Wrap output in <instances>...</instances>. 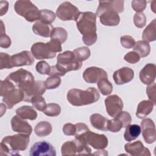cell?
I'll return each instance as SVG.
<instances>
[{
	"instance_id": "obj_1",
	"label": "cell",
	"mask_w": 156,
	"mask_h": 156,
	"mask_svg": "<svg viewBox=\"0 0 156 156\" xmlns=\"http://www.w3.org/2000/svg\"><path fill=\"white\" fill-rule=\"evenodd\" d=\"M96 17L91 12H80L75 20L77 27L82 35V41L87 46L94 44L98 39Z\"/></svg>"
},
{
	"instance_id": "obj_2",
	"label": "cell",
	"mask_w": 156,
	"mask_h": 156,
	"mask_svg": "<svg viewBox=\"0 0 156 156\" xmlns=\"http://www.w3.org/2000/svg\"><path fill=\"white\" fill-rule=\"evenodd\" d=\"M82 65V62L76 60L73 52L66 51L58 55L57 64L51 66L49 76H63L68 71L79 69Z\"/></svg>"
},
{
	"instance_id": "obj_3",
	"label": "cell",
	"mask_w": 156,
	"mask_h": 156,
	"mask_svg": "<svg viewBox=\"0 0 156 156\" xmlns=\"http://www.w3.org/2000/svg\"><path fill=\"white\" fill-rule=\"evenodd\" d=\"M29 140V135L20 133L4 137L1 143V155H19L18 151L27 149Z\"/></svg>"
},
{
	"instance_id": "obj_4",
	"label": "cell",
	"mask_w": 156,
	"mask_h": 156,
	"mask_svg": "<svg viewBox=\"0 0 156 156\" xmlns=\"http://www.w3.org/2000/svg\"><path fill=\"white\" fill-rule=\"evenodd\" d=\"M100 94L97 89L90 87L85 90L77 88L69 90L66 94L68 101L74 106H83L97 102Z\"/></svg>"
},
{
	"instance_id": "obj_5",
	"label": "cell",
	"mask_w": 156,
	"mask_h": 156,
	"mask_svg": "<svg viewBox=\"0 0 156 156\" xmlns=\"http://www.w3.org/2000/svg\"><path fill=\"white\" fill-rule=\"evenodd\" d=\"M30 51L32 55L37 60L52 58L55 57L57 52L62 51V43L55 39H51L46 43L37 42L33 44Z\"/></svg>"
},
{
	"instance_id": "obj_6",
	"label": "cell",
	"mask_w": 156,
	"mask_h": 156,
	"mask_svg": "<svg viewBox=\"0 0 156 156\" xmlns=\"http://www.w3.org/2000/svg\"><path fill=\"white\" fill-rule=\"evenodd\" d=\"M12 81L18 88L23 93L30 88L35 83V79L32 74L23 68L11 73L7 77Z\"/></svg>"
},
{
	"instance_id": "obj_7",
	"label": "cell",
	"mask_w": 156,
	"mask_h": 156,
	"mask_svg": "<svg viewBox=\"0 0 156 156\" xmlns=\"http://www.w3.org/2000/svg\"><path fill=\"white\" fill-rule=\"evenodd\" d=\"M14 9L17 14L24 17L29 22L39 20L40 10L30 1L19 0L14 4Z\"/></svg>"
},
{
	"instance_id": "obj_8",
	"label": "cell",
	"mask_w": 156,
	"mask_h": 156,
	"mask_svg": "<svg viewBox=\"0 0 156 156\" xmlns=\"http://www.w3.org/2000/svg\"><path fill=\"white\" fill-rule=\"evenodd\" d=\"M75 138L80 142L88 146H91L93 148L98 150L105 149L107 147L108 143V138L105 135L92 132L90 129L78 136L75 137Z\"/></svg>"
},
{
	"instance_id": "obj_9",
	"label": "cell",
	"mask_w": 156,
	"mask_h": 156,
	"mask_svg": "<svg viewBox=\"0 0 156 156\" xmlns=\"http://www.w3.org/2000/svg\"><path fill=\"white\" fill-rule=\"evenodd\" d=\"M91 149L88 145L80 142L77 139L64 143L61 147L62 155H76L88 154L91 155Z\"/></svg>"
},
{
	"instance_id": "obj_10",
	"label": "cell",
	"mask_w": 156,
	"mask_h": 156,
	"mask_svg": "<svg viewBox=\"0 0 156 156\" xmlns=\"http://www.w3.org/2000/svg\"><path fill=\"white\" fill-rule=\"evenodd\" d=\"M80 11L78 8L71 2L66 1L62 3L56 10L55 15L62 21L76 20Z\"/></svg>"
},
{
	"instance_id": "obj_11",
	"label": "cell",
	"mask_w": 156,
	"mask_h": 156,
	"mask_svg": "<svg viewBox=\"0 0 156 156\" xmlns=\"http://www.w3.org/2000/svg\"><path fill=\"white\" fill-rule=\"evenodd\" d=\"M30 156H55L56 151L51 144L47 141L34 143L30 149Z\"/></svg>"
},
{
	"instance_id": "obj_12",
	"label": "cell",
	"mask_w": 156,
	"mask_h": 156,
	"mask_svg": "<svg viewBox=\"0 0 156 156\" xmlns=\"http://www.w3.org/2000/svg\"><path fill=\"white\" fill-rule=\"evenodd\" d=\"M106 111L111 117H116L122 111L123 102L116 94L110 95L105 99Z\"/></svg>"
},
{
	"instance_id": "obj_13",
	"label": "cell",
	"mask_w": 156,
	"mask_h": 156,
	"mask_svg": "<svg viewBox=\"0 0 156 156\" xmlns=\"http://www.w3.org/2000/svg\"><path fill=\"white\" fill-rule=\"evenodd\" d=\"M84 80L89 83H98L103 78H108L107 72L102 68L91 66L87 68L83 73Z\"/></svg>"
},
{
	"instance_id": "obj_14",
	"label": "cell",
	"mask_w": 156,
	"mask_h": 156,
	"mask_svg": "<svg viewBox=\"0 0 156 156\" xmlns=\"http://www.w3.org/2000/svg\"><path fill=\"white\" fill-rule=\"evenodd\" d=\"M140 127L145 142L147 144L154 143L156 140V133L154 121L150 118H145L141 122Z\"/></svg>"
},
{
	"instance_id": "obj_15",
	"label": "cell",
	"mask_w": 156,
	"mask_h": 156,
	"mask_svg": "<svg viewBox=\"0 0 156 156\" xmlns=\"http://www.w3.org/2000/svg\"><path fill=\"white\" fill-rule=\"evenodd\" d=\"M96 15L99 18L100 22L104 26H118L120 21L118 13L113 10H104L96 14Z\"/></svg>"
},
{
	"instance_id": "obj_16",
	"label": "cell",
	"mask_w": 156,
	"mask_h": 156,
	"mask_svg": "<svg viewBox=\"0 0 156 156\" xmlns=\"http://www.w3.org/2000/svg\"><path fill=\"white\" fill-rule=\"evenodd\" d=\"M34 58L32 54L28 51H23L11 56V65L13 67L32 65Z\"/></svg>"
},
{
	"instance_id": "obj_17",
	"label": "cell",
	"mask_w": 156,
	"mask_h": 156,
	"mask_svg": "<svg viewBox=\"0 0 156 156\" xmlns=\"http://www.w3.org/2000/svg\"><path fill=\"white\" fill-rule=\"evenodd\" d=\"M134 77V71L129 67H122L115 71L113 74V80L116 85H124L130 82Z\"/></svg>"
},
{
	"instance_id": "obj_18",
	"label": "cell",
	"mask_w": 156,
	"mask_h": 156,
	"mask_svg": "<svg viewBox=\"0 0 156 156\" xmlns=\"http://www.w3.org/2000/svg\"><path fill=\"white\" fill-rule=\"evenodd\" d=\"M23 91L21 90L16 88L6 93L3 96L2 102L5 104L7 108L11 109L15 105L23 101Z\"/></svg>"
},
{
	"instance_id": "obj_19",
	"label": "cell",
	"mask_w": 156,
	"mask_h": 156,
	"mask_svg": "<svg viewBox=\"0 0 156 156\" xmlns=\"http://www.w3.org/2000/svg\"><path fill=\"white\" fill-rule=\"evenodd\" d=\"M124 149L126 152L133 156H150L151 152L148 148L145 147L140 140L128 143L124 145Z\"/></svg>"
},
{
	"instance_id": "obj_20",
	"label": "cell",
	"mask_w": 156,
	"mask_h": 156,
	"mask_svg": "<svg viewBox=\"0 0 156 156\" xmlns=\"http://www.w3.org/2000/svg\"><path fill=\"white\" fill-rule=\"evenodd\" d=\"M155 75V65L154 63H147L140 71L139 77L142 83L146 85H149L154 82Z\"/></svg>"
},
{
	"instance_id": "obj_21",
	"label": "cell",
	"mask_w": 156,
	"mask_h": 156,
	"mask_svg": "<svg viewBox=\"0 0 156 156\" xmlns=\"http://www.w3.org/2000/svg\"><path fill=\"white\" fill-rule=\"evenodd\" d=\"M11 126L13 131L30 135L32 132V126L24 119L16 115L11 119Z\"/></svg>"
},
{
	"instance_id": "obj_22",
	"label": "cell",
	"mask_w": 156,
	"mask_h": 156,
	"mask_svg": "<svg viewBox=\"0 0 156 156\" xmlns=\"http://www.w3.org/2000/svg\"><path fill=\"white\" fill-rule=\"evenodd\" d=\"M46 90L44 82L42 80L35 81L30 88L24 92L23 101L27 102H30L33 97L36 96H42L45 93Z\"/></svg>"
},
{
	"instance_id": "obj_23",
	"label": "cell",
	"mask_w": 156,
	"mask_h": 156,
	"mask_svg": "<svg viewBox=\"0 0 156 156\" xmlns=\"http://www.w3.org/2000/svg\"><path fill=\"white\" fill-rule=\"evenodd\" d=\"M104 10H113L118 13L124 11V1H99L96 13Z\"/></svg>"
},
{
	"instance_id": "obj_24",
	"label": "cell",
	"mask_w": 156,
	"mask_h": 156,
	"mask_svg": "<svg viewBox=\"0 0 156 156\" xmlns=\"http://www.w3.org/2000/svg\"><path fill=\"white\" fill-rule=\"evenodd\" d=\"M108 121L109 119L98 113L92 114L90 116V121L91 126L94 128L102 131L108 130Z\"/></svg>"
},
{
	"instance_id": "obj_25",
	"label": "cell",
	"mask_w": 156,
	"mask_h": 156,
	"mask_svg": "<svg viewBox=\"0 0 156 156\" xmlns=\"http://www.w3.org/2000/svg\"><path fill=\"white\" fill-rule=\"evenodd\" d=\"M154 104L149 100H143L141 101L137 107L136 115L138 118L143 119L149 115L154 107Z\"/></svg>"
},
{
	"instance_id": "obj_26",
	"label": "cell",
	"mask_w": 156,
	"mask_h": 156,
	"mask_svg": "<svg viewBox=\"0 0 156 156\" xmlns=\"http://www.w3.org/2000/svg\"><path fill=\"white\" fill-rule=\"evenodd\" d=\"M53 27L51 24H46L40 21L32 26V30L36 35L43 37H50Z\"/></svg>"
},
{
	"instance_id": "obj_27",
	"label": "cell",
	"mask_w": 156,
	"mask_h": 156,
	"mask_svg": "<svg viewBox=\"0 0 156 156\" xmlns=\"http://www.w3.org/2000/svg\"><path fill=\"white\" fill-rule=\"evenodd\" d=\"M16 114L24 119L35 120L37 117V113L30 106L23 105L16 110Z\"/></svg>"
},
{
	"instance_id": "obj_28",
	"label": "cell",
	"mask_w": 156,
	"mask_h": 156,
	"mask_svg": "<svg viewBox=\"0 0 156 156\" xmlns=\"http://www.w3.org/2000/svg\"><path fill=\"white\" fill-rule=\"evenodd\" d=\"M142 38L146 42L154 41L156 40V20L154 19L145 28L143 32Z\"/></svg>"
},
{
	"instance_id": "obj_29",
	"label": "cell",
	"mask_w": 156,
	"mask_h": 156,
	"mask_svg": "<svg viewBox=\"0 0 156 156\" xmlns=\"http://www.w3.org/2000/svg\"><path fill=\"white\" fill-rule=\"evenodd\" d=\"M141 133V127L137 124H129L126 127L124 134V140L131 141L136 139Z\"/></svg>"
},
{
	"instance_id": "obj_30",
	"label": "cell",
	"mask_w": 156,
	"mask_h": 156,
	"mask_svg": "<svg viewBox=\"0 0 156 156\" xmlns=\"http://www.w3.org/2000/svg\"><path fill=\"white\" fill-rule=\"evenodd\" d=\"M52 130L51 124L47 121L39 122L35 127L34 132L39 137H43L51 134Z\"/></svg>"
},
{
	"instance_id": "obj_31",
	"label": "cell",
	"mask_w": 156,
	"mask_h": 156,
	"mask_svg": "<svg viewBox=\"0 0 156 156\" xmlns=\"http://www.w3.org/2000/svg\"><path fill=\"white\" fill-rule=\"evenodd\" d=\"M133 50V51L138 54L140 57L143 58L147 57L151 51V47L147 42L143 40H140L135 42Z\"/></svg>"
},
{
	"instance_id": "obj_32",
	"label": "cell",
	"mask_w": 156,
	"mask_h": 156,
	"mask_svg": "<svg viewBox=\"0 0 156 156\" xmlns=\"http://www.w3.org/2000/svg\"><path fill=\"white\" fill-rule=\"evenodd\" d=\"M68 37L67 31L63 27H53L50 38L51 39H55L60 41L62 44L65 42Z\"/></svg>"
},
{
	"instance_id": "obj_33",
	"label": "cell",
	"mask_w": 156,
	"mask_h": 156,
	"mask_svg": "<svg viewBox=\"0 0 156 156\" xmlns=\"http://www.w3.org/2000/svg\"><path fill=\"white\" fill-rule=\"evenodd\" d=\"M73 53L76 60L80 62L87 60L91 54L90 49L86 46H82L74 49Z\"/></svg>"
},
{
	"instance_id": "obj_34",
	"label": "cell",
	"mask_w": 156,
	"mask_h": 156,
	"mask_svg": "<svg viewBox=\"0 0 156 156\" xmlns=\"http://www.w3.org/2000/svg\"><path fill=\"white\" fill-rule=\"evenodd\" d=\"M98 87L102 95L107 96L113 91V85L107 78H103L98 82Z\"/></svg>"
},
{
	"instance_id": "obj_35",
	"label": "cell",
	"mask_w": 156,
	"mask_h": 156,
	"mask_svg": "<svg viewBox=\"0 0 156 156\" xmlns=\"http://www.w3.org/2000/svg\"><path fill=\"white\" fill-rule=\"evenodd\" d=\"M56 15L54 12L48 10L43 9L40 10V21L46 24H51L55 19Z\"/></svg>"
},
{
	"instance_id": "obj_36",
	"label": "cell",
	"mask_w": 156,
	"mask_h": 156,
	"mask_svg": "<svg viewBox=\"0 0 156 156\" xmlns=\"http://www.w3.org/2000/svg\"><path fill=\"white\" fill-rule=\"evenodd\" d=\"M61 112L60 106L55 103H49L46 104L45 109L43 113L48 116H57L60 115Z\"/></svg>"
},
{
	"instance_id": "obj_37",
	"label": "cell",
	"mask_w": 156,
	"mask_h": 156,
	"mask_svg": "<svg viewBox=\"0 0 156 156\" xmlns=\"http://www.w3.org/2000/svg\"><path fill=\"white\" fill-rule=\"evenodd\" d=\"M0 85V95L2 97L8 92L16 88L15 85L7 78H5L4 80H1Z\"/></svg>"
},
{
	"instance_id": "obj_38",
	"label": "cell",
	"mask_w": 156,
	"mask_h": 156,
	"mask_svg": "<svg viewBox=\"0 0 156 156\" xmlns=\"http://www.w3.org/2000/svg\"><path fill=\"white\" fill-rule=\"evenodd\" d=\"M44 83L46 89H55L59 87V85H60L61 79L60 78V76L56 75L50 76L49 77L46 79V80L44 82Z\"/></svg>"
},
{
	"instance_id": "obj_39",
	"label": "cell",
	"mask_w": 156,
	"mask_h": 156,
	"mask_svg": "<svg viewBox=\"0 0 156 156\" xmlns=\"http://www.w3.org/2000/svg\"><path fill=\"white\" fill-rule=\"evenodd\" d=\"M30 102L32 103L33 107L39 111L43 112L46 107L45 99L42 97V96H36L33 97Z\"/></svg>"
},
{
	"instance_id": "obj_40",
	"label": "cell",
	"mask_w": 156,
	"mask_h": 156,
	"mask_svg": "<svg viewBox=\"0 0 156 156\" xmlns=\"http://www.w3.org/2000/svg\"><path fill=\"white\" fill-rule=\"evenodd\" d=\"M123 127L122 122L117 117H115L112 119H109L108 130H110L112 132H118Z\"/></svg>"
},
{
	"instance_id": "obj_41",
	"label": "cell",
	"mask_w": 156,
	"mask_h": 156,
	"mask_svg": "<svg viewBox=\"0 0 156 156\" xmlns=\"http://www.w3.org/2000/svg\"><path fill=\"white\" fill-rule=\"evenodd\" d=\"M11 65V56L7 53H0V69H10Z\"/></svg>"
},
{
	"instance_id": "obj_42",
	"label": "cell",
	"mask_w": 156,
	"mask_h": 156,
	"mask_svg": "<svg viewBox=\"0 0 156 156\" xmlns=\"http://www.w3.org/2000/svg\"><path fill=\"white\" fill-rule=\"evenodd\" d=\"M133 23L138 28H143L146 24V16L143 12L135 13L133 16Z\"/></svg>"
},
{
	"instance_id": "obj_43",
	"label": "cell",
	"mask_w": 156,
	"mask_h": 156,
	"mask_svg": "<svg viewBox=\"0 0 156 156\" xmlns=\"http://www.w3.org/2000/svg\"><path fill=\"white\" fill-rule=\"evenodd\" d=\"M37 71L40 74L49 75L51 72L50 65L45 61H40L38 62L35 66Z\"/></svg>"
},
{
	"instance_id": "obj_44",
	"label": "cell",
	"mask_w": 156,
	"mask_h": 156,
	"mask_svg": "<svg viewBox=\"0 0 156 156\" xmlns=\"http://www.w3.org/2000/svg\"><path fill=\"white\" fill-rule=\"evenodd\" d=\"M120 42L121 45L127 49L132 48L135 44V39L130 35H124L121 37Z\"/></svg>"
},
{
	"instance_id": "obj_45",
	"label": "cell",
	"mask_w": 156,
	"mask_h": 156,
	"mask_svg": "<svg viewBox=\"0 0 156 156\" xmlns=\"http://www.w3.org/2000/svg\"><path fill=\"white\" fill-rule=\"evenodd\" d=\"M116 117L120 119V121L122 122L124 127H126L128 125H129L132 121V117L126 111H122L120 113H119Z\"/></svg>"
},
{
	"instance_id": "obj_46",
	"label": "cell",
	"mask_w": 156,
	"mask_h": 156,
	"mask_svg": "<svg viewBox=\"0 0 156 156\" xmlns=\"http://www.w3.org/2000/svg\"><path fill=\"white\" fill-rule=\"evenodd\" d=\"M146 5H147V2L144 0H142V1L134 0L132 1V9L137 13L142 12L146 9Z\"/></svg>"
},
{
	"instance_id": "obj_47",
	"label": "cell",
	"mask_w": 156,
	"mask_h": 156,
	"mask_svg": "<svg viewBox=\"0 0 156 156\" xmlns=\"http://www.w3.org/2000/svg\"><path fill=\"white\" fill-rule=\"evenodd\" d=\"M124 59L125 61H126L130 63L134 64V63H136L137 62H138L140 61V57L135 52L130 51V52L127 53L124 55Z\"/></svg>"
},
{
	"instance_id": "obj_48",
	"label": "cell",
	"mask_w": 156,
	"mask_h": 156,
	"mask_svg": "<svg viewBox=\"0 0 156 156\" xmlns=\"http://www.w3.org/2000/svg\"><path fill=\"white\" fill-rule=\"evenodd\" d=\"M155 83L154 82L153 83L149 84L146 88L147 96L154 105L155 104Z\"/></svg>"
},
{
	"instance_id": "obj_49",
	"label": "cell",
	"mask_w": 156,
	"mask_h": 156,
	"mask_svg": "<svg viewBox=\"0 0 156 156\" xmlns=\"http://www.w3.org/2000/svg\"><path fill=\"white\" fill-rule=\"evenodd\" d=\"M76 129V127L75 124H73L71 123H66L63 126L62 130L65 135L72 136L75 135Z\"/></svg>"
},
{
	"instance_id": "obj_50",
	"label": "cell",
	"mask_w": 156,
	"mask_h": 156,
	"mask_svg": "<svg viewBox=\"0 0 156 156\" xmlns=\"http://www.w3.org/2000/svg\"><path fill=\"white\" fill-rule=\"evenodd\" d=\"M11 45L10 38L4 34L0 35V46L2 48H8Z\"/></svg>"
},
{
	"instance_id": "obj_51",
	"label": "cell",
	"mask_w": 156,
	"mask_h": 156,
	"mask_svg": "<svg viewBox=\"0 0 156 156\" xmlns=\"http://www.w3.org/2000/svg\"><path fill=\"white\" fill-rule=\"evenodd\" d=\"M9 7V3L7 1H0V16H3L5 15L7 10Z\"/></svg>"
},
{
	"instance_id": "obj_52",
	"label": "cell",
	"mask_w": 156,
	"mask_h": 156,
	"mask_svg": "<svg viewBox=\"0 0 156 156\" xmlns=\"http://www.w3.org/2000/svg\"><path fill=\"white\" fill-rule=\"evenodd\" d=\"M151 7L152 9V10L155 13V5L154 4H152V5H151Z\"/></svg>"
}]
</instances>
